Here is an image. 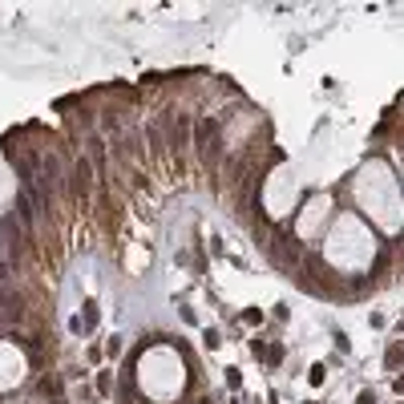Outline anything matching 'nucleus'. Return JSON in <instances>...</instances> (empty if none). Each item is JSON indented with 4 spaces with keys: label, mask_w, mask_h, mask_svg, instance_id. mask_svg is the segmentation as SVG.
Segmentation results:
<instances>
[{
    "label": "nucleus",
    "mask_w": 404,
    "mask_h": 404,
    "mask_svg": "<svg viewBox=\"0 0 404 404\" xmlns=\"http://www.w3.org/2000/svg\"><path fill=\"white\" fill-rule=\"evenodd\" d=\"M21 311H24V299L8 283H4V287H0V324H17V319H21Z\"/></svg>",
    "instance_id": "f257e3e1"
},
{
    "label": "nucleus",
    "mask_w": 404,
    "mask_h": 404,
    "mask_svg": "<svg viewBox=\"0 0 404 404\" xmlns=\"http://www.w3.org/2000/svg\"><path fill=\"white\" fill-rule=\"evenodd\" d=\"M308 384H311V388H319V384H324V364H311V368H308Z\"/></svg>",
    "instance_id": "f03ea898"
},
{
    "label": "nucleus",
    "mask_w": 404,
    "mask_h": 404,
    "mask_svg": "<svg viewBox=\"0 0 404 404\" xmlns=\"http://www.w3.org/2000/svg\"><path fill=\"white\" fill-rule=\"evenodd\" d=\"M243 324H251V328H259V324H263V311H259V308H247V311H243Z\"/></svg>",
    "instance_id": "7ed1b4c3"
},
{
    "label": "nucleus",
    "mask_w": 404,
    "mask_h": 404,
    "mask_svg": "<svg viewBox=\"0 0 404 404\" xmlns=\"http://www.w3.org/2000/svg\"><path fill=\"white\" fill-rule=\"evenodd\" d=\"M85 182H89V166L81 162V166H77V191H85Z\"/></svg>",
    "instance_id": "20e7f679"
},
{
    "label": "nucleus",
    "mask_w": 404,
    "mask_h": 404,
    "mask_svg": "<svg viewBox=\"0 0 404 404\" xmlns=\"http://www.w3.org/2000/svg\"><path fill=\"white\" fill-rule=\"evenodd\" d=\"M360 404H376V401H372V392H364V396H360Z\"/></svg>",
    "instance_id": "39448f33"
}]
</instances>
